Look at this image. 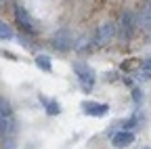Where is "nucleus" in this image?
I'll use <instances>...</instances> for the list:
<instances>
[{
  "label": "nucleus",
  "mask_w": 151,
  "mask_h": 149,
  "mask_svg": "<svg viewBox=\"0 0 151 149\" xmlns=\"http://www.w3.org/2000/svg\"><path fill=\"white\" fill-rule=\"evenodd\" d=\"M13 132H15V118H13L11 103L4 97H0V135L9 137Z\"/></svg>",
  "instance_id": "obj_1"
},
{
  "label": "nucleus",
  "mask_w": 151,
  "mask_h": 149,
  "mask_svg": "<svg viewBox=\"0 0 151 149\" xmlns=\"http://www.w3.org/2000/svg\"><path fill=\"white\" fill-rule=\"evenodd\" d=\"M73 71L78 76V84L82 86L84 92H90L92 86H94V71L90 69V65L82 63V61H76L73 63Z\"/></svg>",
  "instance_id": "obj_2"
},
{
  "label": "nucleus",
  "mask_w": 151,
  "mask_h": 149,
  "mask_svg": "<svg viewBox=\"0 0 151 149\" xmlns=\"http://www.w3.org/2000/svg\"><path fill=\"white\" fill-rule=\"evenodd\" d=\"M116 32H118V25H116V23H111V21L101 23V25L97 27V32H94V38H92L94 46H105V44H109V42L113 40V36H116Z\"/></svg>",
  "instance_id": "obj_3"
},
{
  "label": "nucleus",
  "mask_w": 151,
  "mask_h": 149,
  "mask_svg": "<svg viewBox=\"0 0 151 149\" xmlns=\"http://www.w3.org/2000/svg\"><path fill=\"white\" fill-rule=\"evenodd\" d=\"M118 27H120L122 40H130L132 34H134V30H137V17L132 15L130 11H124V13L120 15V23H118Z\"/></svg>",
  "instance_id": "obj_4"
},
{
  "label": "nucleus",
  "mask_w": 151,
  "mask_h": 149,
  "mask_svg": "<svg viewBox=\"0 0 151 149\" xmlns=\"http://www.w3.org/2000/svg\"><path fill=\"white\" fill-rule=\"evenodd\" d=\"M52 46H55L57 50H61V53L69 50V48L73 46V36H71V32H69V30H59V32L52 36Z\"/></svg>",
  "instance_id": "obj_5"
},
{
  "label": "nucleus",
  "mask_w": 151,
  "mask_h": 149,
  "mask_svg": "<svg viewBox=\"0 0 151 149\" xmlns=\"http://www.w3.org/2000/svg\"><path fill=\"white\" fill-rule=\"evenodd\" d=\"M82 111L86 116H92V118H103L109 114V105L97 103V101H82Z\"/></svg>",
  "instance_id": "obj_6"
},
{
  "label": "nucleus",
  "mask_w": 151,
  "mask_h": 149,
  "mask_svg": "<svg viewBox=\"0 0 151 149\" xmlns=\"http://www.w3.org/2000/svg\"><path fill=\"white\" fill-rule=\"evenodd\" d=\"M15 19L19 23V27H21L23 32L27 34H36V27H34V19L29 17V13L23 9V6H15Z\"/></svg>",
  "instance_id": "obj_7"
},
{
  "label": "nucleus",
  "mask_w": 151,
  "mask_h": 149,
  "mask_svg": "<svg viewBox=\"0 0 151 149\" xmlns=\"http://www.w3.org/2000/svg\"><path fill=\"white\" fill-rule=\"evenodd\" d=\"M132 143H134V132H132V130H126V128H122L120 132H116V135L111 137V145L116 147V149L130 147Z\"/></svg>",
  "instance_id": "obj_8"
},
{
  "label": "nucleus",
  "mask_w": 151,
  "mask_h": 149,
  "mask_svg": "<svg viewBox=\"0 0 151 149\" xmlns=\"http://www.w3.org/2000/svg\"><path fill=\"white\" fill-rule=\"evenodd\" d=\"M137 27H141L143 32H151V2L137 13Z\"/></svg>",
  "instance_id": "obj_9"
},
{
  "label": "nucleus",
  "mask_w": 151,
  "mask_h": 149,
  "mask_svg": "<svg viewBox=\"0 0 151 149\" xmlns=\"http://www.w3.org/2000/svg\"><path fill=\"white\" fill-rule=\"evenodd\" d=\"M44 107H46V114L48 116H59L61 114V105L57 103V101H48V99H42Z\"/></svg>",
  "instance_id": "obj_10"
},
{
  "label": "nucleus",
  "mask_w": 151,
  "mask_h": 149,
  "mask_svg": "<svg viewBox=\"0 0 151 149\" xmlns=\"http://www.w3.org/2000/svg\"><path fill=\"white\" fill-rule=\"evenodd\" d=\"M15 38V32L11 25H6L2 19H0V40H13Z\"/></svg>",
  "instance_id": "obj_11"
},
{
  "label": "nucleus",
  "mask_w": 151,
  "mask_h": 149,
  "mask_svg": "<svg viewBox=\"0 0 151 149\" xmlns=\"http://www.w3.org/2000/svg\"><path fill=\"white\" fill-rule=\"evenodd\" d=\"M36 65L40 67L42 71H50L52 65H50V57H46V55H38L36 57Z\"/></svg>",
  "instance_id": "obj_12"
},
{
  "label": "nucleus",
  "mask_w": 151,
  "mask_h": 149,
  "mask_svg": "<svg viewBox=\"0 0 151 149\" xmlns=\"http://www.w3.org/2000/svg\"><path fill=\"white\" fill-rule=\"evenodd\" d=\"M132 101H134L137 105L143 103V90L141 88H132Z\"/></svg>",
  "instance_id": "obj_13"
},
{
  "label": "nucleus",
  "mask_w": 151,
  "mask_h": 149,
  "mask_svg": "<svg viewBox=\"0 0 151 149\" xmlns=\"http://www.w3.org/2000/svg\"><path fill=\"white\" fill-rule=\"evenodd\" d=\"M141 69H143V71H151V57L145 59V61L141 63Z\"/></svg>",
  "instance_id": "obj_14"
},
{
  "label": "nucleus",
  "mask_w": 151,
  "mask_h": 149,
  "mask_svg": "<svg viewBox=\"0 0 151 149\" xmlns=\"http://www.w3.org/2000/svg\"><path fill=\"white\" fill-rule=\"evenodd\" d=\"M0 2H2V0H0Z\"/></svg>",
  "instance_id": "obj_15"
},
{
  "label": "nucleus",
  "mask_w": 151,
  "mask_h": 149,
  "mask_svg": "<svg viewBox=\"0 0 151 149\" xmlns=\"http://www.w3.org/2000/svg\"><path fill=\"white\" fill-rule=\"evenodd\" d=\"M149 2H151V0H149Z\"/></svg>",
  "instance_id": "obj_16"
}]
</instances>
